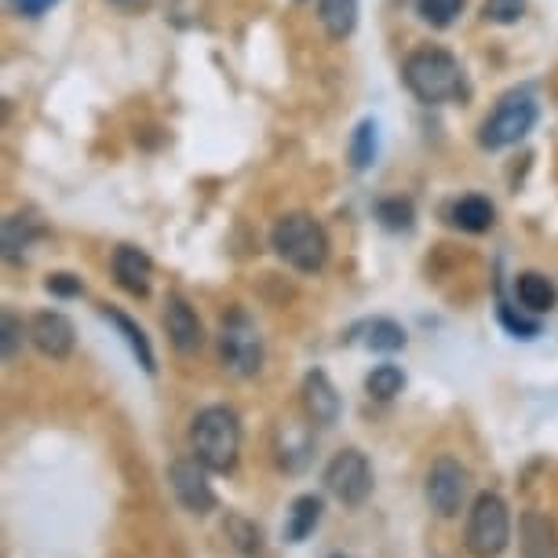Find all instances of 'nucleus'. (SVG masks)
Returning a JSON list of instances; mask_svg holds the SVG:
<instances>
[{"instance_id": "nucleus-16", "label": "nucleus", "mask_w": 558, "mask_h": 558, "mask_svg": "<svg viewBox=\"0 0 558 558\" xmlns=\"http://www.w3.org/2000/svg\"><path fill=\"white\" fill-rule=\"evenodd\" d=\"M99 314L113 325V329L121 332V340L129 343V351L135 354V362H140L143 373H150V376H154V373H157V357H154V347H150V340H146V332L140 329V325H135L124 311L110 307V303H102Z\"/></svg>"}, {"instance_id": "nucleus-30", "label": "nucleus", "mask_w": 558, "mask_h": 558, "mask_svg": "<svg viewBox=\"0 0 558 558\" xmlns=\"http://www.w3.org/2000/svg\"><path fill=\"white\" fill-rule=\"evenodd\" d=\"M522 12H525V0H486V8H482V15H486L489 23H497V26L519 23Z\"/></svg>"}, {"instance_id": "nucleus-23", "label": "nucleus", "mask_w": 558, "mask_h": 558, "mask_svg": "<svg viewBox=\"0 0 558 558\" xmlns=\"http://www.w3.org/2000/svg\"><path fill=\"white\" fill-rule=\"evenodd\" d=\"M402 387H405V373L398 365H376L373 373L365 376V391L368 398H376V402H391V398L402 395Z\"/></svg>"}, {"instance_id": "nucleus-13", "label": "nucleus", "mask_w": 558, "mask_h": 558, "mask_svg": "<svg viewBox=\"0 0 558 558\" xmlns=\"http://www.w3.org/2000/svg\"><path fill=\"white\" fill-rule=\"evenodd\" d=\"M519 547L522 558H558V522L547 511H522Z\"/></svg>"}, {"instance_id": "nucleus-3", "label": "nucleus", "mask_w": 558, "mask_h": 558, "mask_svg": "<svg viewBox=\"0 0 558 558\" xmlns=\"http://www.w3.org/2000/svg\"><path fill=\"white\" fill-rule=\"evenodd\" d=\"M270 248L278 252V259H286L300 274H314L329 263V234L307 213L281 216L270 230Z\"/></svg>"}, {"instance_id": "nucleus-5", "label": "nucleus", "mask_w": 558, "mask_h": 558, "mask_svg": "<svg viewBox=\"0 0 558 558\" xmlns=\"http://www.w3.org/2000/svg\"><path fill=\"white\" fill-rule=\"evenodd\" d=\"M536 99L530 92H511V96L500 99V107L489 113L486 124H482L478 132V143L486 146V150H508V146L522 143L525 135L533 132L536 124Z\"/></svg>"}, {"instance_id": "nucleus-8", "label": "nucleus", "mask_w": 558, "mask_h": 558, "mask_svg": "<svg viewBox=\"0 0 558 558\" xmlns=\"http://www.w3.org/2000/svg\"><path fill=\"white\" fill-rule=\"evenodd\" d=\"M468 486H471L468 468L452 457H438L427 471L424 497L438 519H457L463 511V500H468Z\"/></svg>"}, {"instance_id": "nucleus-17", "label": "nucleus", "mask_w": 558, "mask_h": 558, "mask_svg": "<svg viewBox=\"0 0 558 558\" xmlns=\"http://www.w3.org/2000/svg\"><path fill=\"white\" fill-rule=\"evenodd\" d=\"M322 511H325V504H322V497H314V493H303V497H296V500L289 504L281 541H286V544H303L307 536H314V530H318V522H322Z\"/></svg>"}, {"instance_id": "nucleus-29", "label": "nucleus", "mask_w": 558, "mask_h": 558, "mask_svg": "<svg viewBox=\"0 0 558 558\" xmlns=\"http://www.w3.org/2000/svg\"><path fill=\"white\" fill-rule=\"evenodd\" d=\"M416 12L435 29H446L457 23V15L463 12V0H416Z\"/></svg>"}, {"instance_id": "nucleus-26", "label": "nucleus", "mask_w": 558, "mask_h": 558, "mask_svg": "<svg viewBox=\"0 0 558 558\" xmlns=\"http://www.w3.org/2000/svg\"><path fill=\"white\" fill-rule=\"evenodd\" d=\"M376 161V121H362L351 135V168L365 172Z\"/></svg>"}, {"instance_id": "nucleus-2", "label": "nucleus", "mask_w": 558, "mask_h": 558, "mask_svg": "<svg viewBox=\"0 0 558 558\" xmlns=\"http://www.w3.org/2000/svg\"><path fill=\"white\" fill-rule=\"evenodd\" d=\"M191 449L213 475H230L241 457V420L234 409L208 405L191 424Z\"/></svg>"}, {"instance_id": "nucleus-6", "label": "nucleus", "mask_w": 558, "mask_h": 558, "mask_svg": "<svg viewBox=\"0 0 558 558\" xmlns=\"http://www.w3.org/2000/svg\"><path fill=\"white\" fill-rule=\"evenodd\" d=\"M219 357L234 376H256L263 368V336L245 311H230L219 325Z\"/></svg>"}, {"instance_id": "nucleus-31", "label": "nucleus", "mask_w": 558, "mask_h": 558, "mask_svg": "<svg viewBox=\"0 0 558 558\" xmlns=\"http://www.w3.org/2000/svg\"><path fill=\"white\" fill-rule=\"evenodd\" d=\"M45 289L51 292V296H59V300H77L81 292H84V286H81V278H77V274H66V270L48 274Z\"/></svg>"}, {"instance_id": "nucleus-22", "label": "nucleus", "mask_w": 558, "mask_h": 558, "mask_svg": "<svg viewBox=\"0 0 558 558\" xmlns=\"http://www.w3.org/2000/svg\"><path fill=\"white\" fill-rule=\"evenodd\" d=\"M223 533H227V541H230V547H234L238 555L256 558V555L263 551V533H259V525H256V522H248L245 514H227Z\"/></svg>"}, {"instance_id": "nucleus-4", "label": "nucleus", "mask_w": 558, "mask_h": 558, "mask_svg": "<svg viewBox=\"0 0 558 558\" xmlns=\"http://www.w3.org/2000/svg\"><path fill=\"white\" fill-rule=\"evenodd\" d=\"M511 544V508L500 493H478L463 525V547L471 558H497Z\"/></svg>"}, {"instance_id": "nucleus-15", "label": "nucleus", "mask_w": 558, "mask_h": 558, "mask_svg": "<svg viewBox=\"0 0 558 558\" xmlns=\"http://www.w3.org/2000/svg\"><path fill=\"white\" fill-rule=\"evenodd\" d=\"M514 300L530 314H551L558 307V286L541 270H522L514 278Z\"/></svg>"}, {"instance_id": "nucleus-11", "label": "nucleus", "mask_w": 558, "mask_h": 558, "mask_svg": "<svg viewBox=\"0 0 558 558\" xmlns=\"http://www.w3.org/2000/svg\"><path fill=\"white\" fill-rule=\"evenodd\" d=\"M165 332H168V343H172L179 354H197L205 347L202 318H197V311L183 296H175V292L165 300Z\"/></svg>"}, {"instance_id": "nucleus-7", "label": "nucleus", "mask_w": 558, "mask_h": 558, "mask_svg": "<svg viewBox=\"0 0 558 558\" xmlns=\"http://www.w3.org/2000/svg\"><path fill=\"white\" fill-rule=\"evenodd\" d=\"M322 482L343 508H362L373 497V463L362 449H340L325 463Z\"/></svg>"}, {"instance_id": "nucleus-27", "label": "nucleus", "mask_w": 558, "mask_h": 558, "mask_svg": "<svg viewBox=\"0 0 558 558\" xmlns=\"http://www.w3.org/2000/svg\"><path fill=\"white\" fill-rule=\"evenodd\" d=\"M376 219H380L387 230H413L416 208L409 197H384V202L376 205Z\"/></svg>"}, {"instance_id": "nucleus-1", "label": "nucleus", "mask_w": 558, "mask_h": 558, "mask_svg": "<svg viewBox=\"0 0 558 558\" xmlns=\"http://www.w3.org/2000/svg\"><path fill=\"white\" fill-rule=\"evenodd\" d=\"M405 88L413 92L416 102L424 107H446V102L468 99V77L460 62L446 48H416L402 66Z\"/></svg>"}, {"instance_id": "nucleus-33", "label": "nucleus", "mask_w": 558, "mask_h": 558, "mask_svg": "<svg viewBox=\"0 0 558 558\" xmlns=\"http://www.w3.org/2000/svg\"><path fill=\"white\" fill-rule=\"evenodd\" d=\"M332 558H343V555H332Z\"/></svg>"}, {"instance_id": "nucleus-19", "label": "nucleus", "mask_w": 558, "mask_h": 558, "mask_svg": "<svg viewBox=\"0 0 558 558\" xmlns=\"http://www.w3.org/2000/svg\"><path fill=\"white\" fill-rule=\"evenodd\" d=\"M278 463L286 471H303L307 468V460H311V438H307V430H303L300 424H286L278 430Z\"/></svg>"}, {"instance_id": "nucleus-21", "label": "nucleus", "mask_w": 558, "mask_h": 558, "mask_svg": "<svg viewBox=\"0 0 558 558\" xmlns=\"http://www.w3.org/2000/svg\"><path fill=\"white\" fill-rule=\"evenodd\" d=\"M362 343L368 347V351H376V354H395V351H402V347L409 343V336L405 329L398 322L391 318H373V322H365L362 325Z\"/></svg>"}, {"instance_id": "nucleus-28", "label": "nucleus", "mask_w": 558, "mask_h": 558, "mask_svg": "<svg viewBox=\"0 0 558 558\" xmlns=\"http://www.w3.org/2000/svg\"><path fill=\"white\" fill-rule=\"evenodd\" d=\"M0 354H4V362H15L19 351H23V343L29 340V325H23V318H15L12 311L0 314Z\"/></svg>"}, {"instance_id": "nucleus-14", "label": "nucleus", "mask_w": 558, "mask_h": 558, "mask_svg": "<svg viewBox=\"0 0 558 558\" xmlns=\"http://www.w3.org/2000/svg\"><path fill=\"white\" fill-rule=\"evenodd\" d=\"M303 409H307V416L322 427H332L343 413L340 391H336L332 380L322 373V368H314V373L303 376Z\"/></svg>"}, {"instance_id": "nucleus-9", "label": "nucleus", "mask_w": 558, "mask_h": 558, "mask_svg": "<svg viewBox=\"0 0 558 558\" xmlns=\"http://www.w3.org/2000/svg\"><path fill=\"white\" fill-rule=\"evenodd\" d=\"M168 486H172L179 508L197 514V519H205V514H213L219 508V497H216L213 482H208V468L197 457L175 460L172 468H168Z\"/></svg>"}, {"instance_id": "nucleus-12", "label": "nucleus", "mask_w": 558, "mask_h": 558, "mask_svg": "<svg viewBox=\"0 0 558 558\" xmlns=\"http://www.w3.org/2000/svg\"><path fill=\"white\" fill-rule=\"evenodd\" d=\"M113 281H118L129 296L146 300V296H150V286H154L150 256H146L143 248H135V245H121L118 252H113Z\"/></svg>"}, {"instance_id": "nucleus-20", "label": "nucleus", "mask_w": 558, "mask_h": 558, "mask_svg": "<svg viewBox=\"0 0 558 558\" xmlns=\"http://www.w3.org/2000/svg\"><path fill=\"white\" fill-rule=\"evenodd\" d=\"M318 19L332 40L351 37L357 26V0H318Z\"/></svg>"}, {"instance_id": "nucleus-25", "label": "nucleus", "mask_w": 558, "mask_h": 558, "mask_svg": "<svg viewBox=\"0 0 558 558\" xmlns=\"http://www.w3.org/2000/svg\"><path fill=\"white\" fill-rule=\"evenodd\" d=\"M497 318H500L504 329L514 336V340H536V336H541V322H536V314L530 318V311L511 307L504 296L497 300Z\"/></svg>"}, {"instance_id": "nucleus-10", "label": "nucleus", "mask_w": 558, "mask_h": 558, "mask_svg": "<svg viewBox=\"0 0 558 558\" xmlns=\"http://www.w3.org/2000/svg\"><path fill=\"white\" fill-rule=\"evenodd\" d=\"M29 343L51 362H66L77 343V329L62 311H40L29 318Z\"/></svg>"}, {"instance_id": "nucleus-18", "label": "nucleus", "mask_w": 558, "mask_h": 558, "mask_svg": "<svg viewBox=\"0 0 558 558\" xmlns=\"http://www.w3.org/2000/svg\"><path fill=\"white\" fill-rule=\"evenodd\" d=\"M449 223L468 230V234H486V230L497 223V213H493V205L486 202V197L468 194V197H460V202H452Z\"/></svg>"}, {"instance_id": "nucleus-32", "label": "nucleus", "mask_w": 558, "mask_h": 558, "mask_svg": "<svg viewBox=\"0 0 558 558\" xmlns=\"http://www.w3.org/2000/svg\"><path fill=\"white\" fill-rule=\"evenodd\" d=\"M12 4H15V12H19V15L37 19V15H45L51 4H59V0H12Z\"/></svg>"}, {"instance_id": "nucleus-24", "label": "nucleus", "mask_w": 558, "mask_h": 558, "mask_svg": "<svg viewBox=\"0 0 558 558\" xmlns=\"http://www.w3.org/2000/svg\"><path fill=\"white\" fill-rule=\"evenodd\" d=\"M34 238H40V227L29 216H12L4 219V256L19 259L23 252L34 245Z\"/></svg>"}]
</instances>
